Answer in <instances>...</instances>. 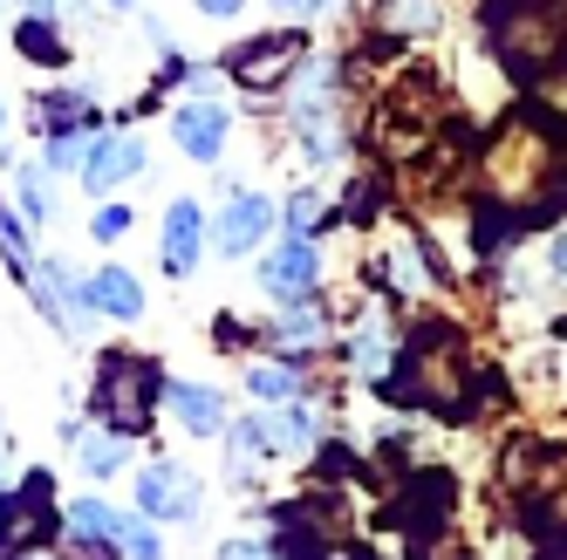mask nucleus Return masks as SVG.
Listing matches in <instances>:
<instances>
[{"label": "nucleus", "instance_id": "412c9836", "mask_svg": "<svg viewBox=\"0 0 567 560\" xmlns=\"http://www.w3.org/2000/svg\"><path fill=\"white\" fill-rule=\"evenodd\" d=\"M321 329H329V314H321V301H315V294H295L288 308L274 314V335L288 342V349H301V342H321Z\"/></svg>", "mask_w": 567, "mask_h": 560}, {"label": "nucleus", "instance_id": "dca6fc26", "mask_svg": "<svg viewBox=\"0 0 567 560\" xmlns=\"http://www.w3.org/2000/svg\"><path fill=\"white\" fill-rule=\"evenodd\" d=\"M14 55L34 62V69H69V34H62V14H21L14 21Z\"/></svg>", "mask_w": 567, "mask_h": 560}, {"label": "nucleus", "instance_id": "c85d7f7f", "mask_svg": "<svg viewBox=\"0 0 567 560\" xmlns=\"http://www.w3.org/2000/svg\"><path fill=\"white\" fill-rule=\"evenodd\" d=\"M329 0H274V14H288V21H315Z\"/></svg>", "mask_w": 567, "mask_h": 560}, {"label": "nucleus", "instance_id": "c756f323", "mask_svg": "<svg viewBox=\"0 0 567 560\" xmlns=\"http://www.w3.org/2000/svg\"><path fill=\"white\" fill-rule=\"evenodd\" d=\"M192 8H198V14H213V21H233L239 8H247V0H192Z\"/></svg>", "mask_w": 567, "mask_h": 560}, {"label": "nucleus", "instance_id": "f03ea898", "mask_svg": "<svg viewBox=\"0 0 567 560\" xmlns=\"http://www.w3.org/2000/svg\"><path fill=\"white\" fill-rule=\"evenodd\" d=\"M49 547H62L55 471L28 465L21 486H0V560H8V553H49Z\"/></svg>", "mask_w": 567, "mask_h": 560}, {"label": "nucleus", "instance_id": "39448f33", "mask_svg": "<svg viewBox=\"0 0 567 560\" xmlns=\"http://www.w3.org/2000/svg\"><path fill=\"white\" fill-rule=\"evenodd\" d=\"M21 288H28V301H34V308H42V322H49V329H62L69 342H75V335H90V322H96L90 288H83V280H75L62 260H34Z\"/></svg>", "mask_w": 567, "mask_h": 560}, {"label": "nucleus", "instance_id": "7ed1b4c3", "mask_svg": "<svg viewBox=\"0 0 567 560\" xmlns=\"http://www.w3.org/2000/svg\"><path fill=\"white\" fill-rule=\"evenodd\" d=\"M301 62H308V34H301V28L247 34V42H233V49L219 55L226 83H233V90H247V96H274V90H288Z\"/></svg>", "mask_w": 567, "mask_h": 560}, {"label": "nucleus", "instance_id": "20e7f679", "mask_svg": "<svg viewBox=\"0 0 567 560\" xmlns=\"http://www.w3.org/2000/svg\"><path fill=\"white\" fill-rule=\"evenodd\" d=\"M383 527H396L411 547H431L437 527H452V478H444L437 465L403 471V486H396L390 506H383Z\"/></svg>", "mask_w": 567, "mask_h": 560}, {"label": "nucleus", "instance_id": "f3484780", "mask_svg": "<svg viewBox=\"0 0 567 560\" xmlns=\"http://www.w3.org/2000/svg\"><path fill=\"white\" fill-rule=\"evenodd\" d=\"M131 452H137V437L110 431V424H96V431H75V471H90V478H116V471L131 465Z\"/></svg>", "mask_w": 567, "mask_h": 560}, {"label": "nucleus", "instance_id": "423d86ee", "mask_svg": "<svg viewBox=\"0 0 567 560\" xmlns=\"http://www.w3.org/2000/svg\"><path fill=\"white\" fill-rule=\"evenodd\" d=\"M137 506L157 519V527H185V519H198V506H206V486H198V471L157 458L137 471Z\"/></svg>", "mask_w": 567, "mask_h": 560}, {"label": "nucleus", "instance_id": "4be33fe9", "mask_svg": "<svg viewBox=\"0 0 567 560\" xmlns=\"http://www.w3.org/2000/svg\"><path fill=\"white\" fill-rule=\"evenodd\" d=\"M0 260H8V273H14V280H28V267H34L28 226H21V212H8V198H0Z\"/></svg>", "mask_w": 567, "mask_h": 560}, {"label": "nucleus", "instance_id": "b1692460", "mask_svg": "<svg viewBox=\"0 0 567 560\" xmlns=\"http://www.w3.org/2000/svg\"><path fill=\"white\" fill-rule=\"evenodd\" d=\"M116 553H137V560L165 553V540L151 533V512H144V506H137V512H116Z\"/></svg>", "mask_w": 567, "mask_h": 560}, {"label": "nucleus", "instance_id": "7c9ffc66", "mask_svg": "<svg viewBox=\"0 0 567 560\" xmlns=\"http://www.w3.org/2000/svg\"><path fill=\"white\" fill-rule=\"evenodd\" d=\"M547 267H554V280H567V226L554 232V247H547Z\"/></svg>", "mask_w": 567, "mask_h": 560}, {"label": "nucleus", "instance_id": "0eeeda50", "mask_svg": "<svg viewBox=\"0 0 567 560\" xmlns=\"http://www.w3.org/2000/svg\"><path fill=\"white\" fill-rule=\"evenodd\" d=\"M274 226H280V206H274L267 191H233V198H226V212L213 219V247H219L226 260L260 253Z\"/></svg>", "mask_w": 567, "mask_h": 560}, {"label": "nucleus", "instance_id": "1a4fd4ad", "mask_svg": "<svg viewBox=\"0 0 567 560\" xmlns=\"http://www.w3.org/2000/svg\"><path fill=\"white\" fill-rule=\"evenodd\" d=\"M151 165V151H144V137H131V131H96V144H90V157H83V178L96 198H110L116 185H131L137 172Z\"/></svg>", "mask_w": 567, "mask_h": 560}, {"label": "nucleus", "instance_id": "9b49d317", "mask_svg": "<svg viewBox=\"0 0 567 560\" xmlns=\"http://www.w3.org/2000/svg\"><path fill=\"white\" fill-rule=\"evenodd\" d=\"M206 239H213V226L198 212V198H172L165 206V273L185 280L198 267V253H206Z\"/></svg>", "mask_w": 567, "mask_h": 560}, {"label": "nucleus", "instance_id": "2f4dec72", "mask_svg": "<svg viewBox=\"0 0 567 560\" xmlns=\"http://www.w3.org/2000/svg\"><path fill=\"white\" fill-rule=\"evenodd\" d=\"M0 137H8V96H0Z\"/></svg>", "mask_w": 567, "mask_h": 560}, {"label": "nucleus", "instance_id": "6ab92c4d", "mask_svg": "<svg viewBox=\"0 0 567 560\" xmlns=\"http://www.w3.org/2000/svg\"><path fill=\"white\" fill-rule=\"evenodd\" d=\"M308 363H301V355H288V363H247V390L254 396H267V404H295V396H301V376Z\"/></svg>", "mask_w": 567, "mask_h": 560}, {"label": "nucleus", "instance_id": "5701e85b", "mask_svg": "<svg viewBox=\"0 0 567 560\" xmlns=\"http://www.w3.org/2000/svg\"><path fill=\"white\" fill-rule=\"evenodd\" d=\"M90 144H96V131H55V137H42V165L49 172H83Z\"/></svg>", "mask_w": 567, "mask_h": 560}, {"label": "nucleus", "instance_id": "6e6552de", "mask_svg": "<svg viewBox=\"0 0 567 560\" xmlns=\"http://www.w3.org/2000/svg\"><path fill=\"white\" fill-rule=\"evenodd\" d=\"M226 137H233V110H226V103L192 96V103H178V110H172V144L192 157V165H219Z\"/></svg>", "mask_w": 567, "mask_h": 560}, {"label": "nucleus", "instance_id": "aec40b11", "mask_svg": "<svg viewBox=\"0 0 567 560\" xmlns=\"http://www.w3.org/2000/svg\"><path fill=\"white\" fill-rule=\"evenodd\" d=\"M14 198H21V219L49 226L55 219V172L49 165H14Z\"/></svg>", "mask_w": 567, "mask_h": 560}, {"label": "nucleus", "instance_id": "f8f14e48", "mask_svg": "<svg viewBox=\"0 0 567 560\" xmlns=\"http://www.w3.org/2000/svg\"><path fill=\"white\" fill-rule=\"evenodd\" d=\"M62 547L69 553H116V506H103V499H69L62 506Z\"/></svg>", "mask_w": 567, "mask_h": 560}, {"label": "nucleus", "instance_id": "9d476101", "mask_svg": "<svg viewBox=\"0 0 567 560\" xmlns=\"http://www.w3.org/2000/svg\"><path fill=\"white\" fill-rule=\"evenodd\" d=\"M321 280V253H315V232H288L274 253H260V288L274 301H295V294H315Z\"/></svg>", "mask_w": 567, "mask_h": 560}, {"label": "nucleus", "instance_id": "ddd939ff", "mask_svg": "<svg viewBox=\"0 0 567 560\" xmlns=\"http://www.w3.org/2000/svg\"><path fill=\"white\" fill-rule=\"evenodd\" d=\"M165 404H172V417L192 431V437H226V396L213 390V383H165Z\"/></svg>", "mask_w": 567, "mask_h": 560}, {"label": "nucleus", "instance_id": "bb28decb", "mask_svg": "<svg viewBox=\"0 0 567 560\" xmlns=\"http://www.w3.org/2000/svg\"><path fill=\"white\" fill-rule=\"evenodd\" d=\"M377 212H383V185H377V178H355V185H349V206H342V219H349V226H370Z\"/></svg>", "mask_w": 567, "mask_h": 560}, {"label": "nucleus", "instance_id": "473e14b6", "mask_svg": "<svg viewBox=\"0 0 567 560\" xmlns=\"http://www.w3.org/2000/svg\"><path fill=\"white\" fill-rule=\"evenodd\" d=\"M110 8H144V0H110Z\"/></svg>", "mask_w": 567, "mask_h": 560}, {"label": "nucleus", "instance_id": "f257e3e1", "mask_svg": "<svg viewBox=\"0 0 567 560\" xmlns=\"http://www.w3.org/2000/svg\"><path fill=\"white\" fill-rule=\"evenodd\" d=\"M165 370L157 355H137V349H103L96 355V376H90V417L124 431V437H144L157 424V404H165Z\"/></svg>", "mask_w": 567, "mask_h": 560}, {"label": "nucleus", "instance_id": "a211bd4d", "mask_svg": "<svg viewBox=\"0 0 567 560\" xmlns=\"http://www.w3.org/2000/svg\"><path fill=\"white\" fill-rule=\"evenodd\" d=\"M444 28V0H390L383 8V34L390 42H424Z\"/></svg>", "mask_w": 567, "mask_h": 560}, {"label": "nucleus", "instance_id": "4468645a", "mask_svg": "<svg viewBox=\"0 0 567 560\" xmlns=\"http://www.w3.org/2000/svg\"><path fill=\"white\" fill-rule=\"evenodd\" d=\"M83 288H90V308L103 314V322H137L144 314V280L131 267H96Z\"/></svg>", "mask_w": 567, "mask_h": 560}, {"label": "nucleus", "instance_id": "a878e982", "mask_svg": "<svg viewBox=\"0 0 567 560\" xmlns=\"http://www.w3.org/2000/svg\"><path fill=\"white\" fill-rule=\"evenodd\" d=\"M280 219H288V232H315L321 219H336V212L321 206V191H315V185H301V191L288 198V212H280Z\"/></svg>", "mask_w": 567, "mask_h": 560}, {"label": "nucleus", "instance_id": "2eb2a0df", "mask_svg": "<svg viewBox=\"0 0 567 560\" xmlns=\"http://www.w3.org/2000/svg\"><path fill=\"white\" fill-rule=\"evenodd\" d=\"M34 131L55 137V131H103V110L90 90H42L34 96Z\"/></svg>", "mask_w": 567, "mask_h": 560}, {"label": "nucleus", "instance_id": "cd10ccee", "mask_svg": "<svg viewBox=\"0 0 567 560\" xmlns=\"http://www.w3.org/2000/svg\"><path fill=\"white\" fill-rule=\"evenodd\" d=\"M90 232H96V247H116V239L131 232V206H96V219H90Z\"/></svg>", "mask_w": 567, "mask_h": 560}, {"label": "nucleus", "instance_id": "393cba45", "mask_svg": "<svg viewBox=\"0 0 567 560\" xmlns=\"http://www.w3.org/2000/svg\"><path fill=\"white\" fill-rule=\"evenodd\" d=\"M349 363H355L362 376H383V370L396 363V355H390V335H383V329H362V335L349 342Z\"/></svg>", "mask_w": 567, "mask_h": 560}]
</instances>
